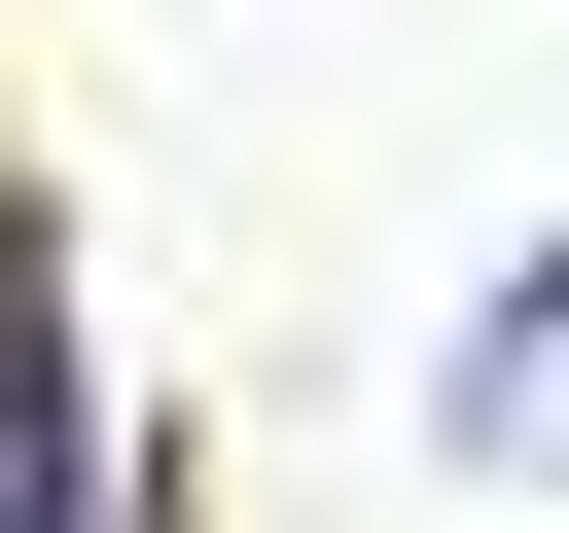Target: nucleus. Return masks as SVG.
<instances>
[{"instance_id": "f03ea898", "label": "nucleus", "mask_w": 569, "mask_h": 533, "mask_svg": "<svg viewBox=\"0 0 569 533\" xmlns=\"http://www.w3.org/2000/svg\"><path fill=\"white\" fill-rule=\"evenodd\" d=\"M71 497H107V426H71L36 355H0V533H71Z\"/></svg>"}, {"instance_id": "f257e3e1", "label": "nucleus", "mask_w": 569, "mask_h": 533, "mask_svg": "<svg viewBox=\"0 0 569 533\" xmlns=\"http://www.w3.org/2000/svg\"><path fill=\"white\" fill-rule=\"evenodd\" d=\"M462 462H498V497H569V249L462 320Z\"/></svg>"}]
</instances>
